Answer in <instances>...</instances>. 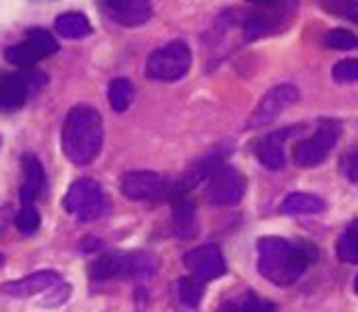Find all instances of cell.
Here are the masks:
<instances>
[{
  "instance_id": "obj_25",
  "label": "cell",
  "mask_w": 358,
  "mask_h": 312,
  "mask_svg": "<svg viewBox=\"0 0 358 312\" xmlns=\"http://www.w3.org/2000/svg\"><path fill=\"white\" fill-rule=\"evenodd\" d=\"M176 288H178V297H180V302L185 306L196 308L200 304V299H202V282L196 280L194 276L180 278L178 284H176Z\"/></svg>"
},
{
  "instance_id": "obj_20",
  "label": "cell",
  "mask_w": 358,
  "mask_h": 312,
  "mask_svg": "<svg viewBox=\"0 0 358 312\" xmlns=\"http://www.w3.org/2000/svg\"><path fill=\"white\" fill-rule=\"evenodd\" d=\"M133 98H135V89H133V82L129 78H115V80H111V85H109V102H111L113 111L124 113L126 109L131 107Z\"/></svg>"
},
{
  "instance_id": "obj_16",
  "label": "cell",
  "mask_w": 358,
  "mask_h": 312,
  "mask_svg": "<svg viewBox=\"0 0 358 312\" xmlns=\"http://www.w3.org/2000/svg\"><path fill=\"white\" fill-rule=\"evenodd\" d=\"M326 208L324 200L317 195H306V193H293L282 202V213L287 215H315L322 213Z\"/></svg>"
},
{
  "instance_id": "obj_10",
  "label": "cell",
  "mask_w": 358,
  "mask_h": 312,
  "mask_svg": "<svg viewBox=\"0 0 358 312\" xmlns=\"http://www.w3.org/2000/svg\"><path fill=\"white\" fill-rule=\"evenodd\" d=\"M182 260H185V267L192 272V276L200 280L202 284L226 274V260L220 252V247L213 243H206V245L192 249V252L185 254Z\"/></svg>"
},
{
  "instance_id": "obj_21",
  "label": "cell",
  "mask_w": 358,
  "mask_h": 312,
  "mask_svg": "<svg viewBox=\"0 0 358 312\" xmlns=\"http://www.w3.org/2000/svg\"><path fill=\"white\" fill-rule=\"evenodd\" d=\"M22 170H24V186L31 189L35 195H39L44 191L46 186V176H44V168H41V163L35 154H24L22 156Z\"/></svg>"
},
{
  "instance_id": "obj_5",
  "label": "cell",
  "mask_w": 358,
  "mask_h": 312,
  "mask_svg": "<svg viewBox=\"0 0 358 312\" xmlns=\"http://www.w3.org/2000/svg\"><path fill=\"white\" fill-rule=\"evenodd\" d=\"M63 208L80 221H92L100 217L104 211V193L100 184L90 178L76 180L63 198Z\"/></svg>"
},
{
  "instance_id": "obj_9",
  "label": "cell",
  "mask_w": 358,
  "mask_h": 312,
  "mask_svg": "<svg viewBox=\"0 0 358 312\" xmlns=\"http://www.w3.org/2000/svg\"><path fill=\"white\" fill-rule=\"evenodd\" d=\"M298 98H300L298 87H293V85L273 87L271 91L265 94V98L259 102V107L252 111L245 128H261L265 124L273 121L285 109H289L293 102H298Z\"/></svg>"
},
{
  "instance_id": "obj_1",
  "label": "cell",
  "mask_w": 358,
  "mask_h": 312,
  "mask_svg": "<svg viewBox=\"0 0 358 312\" xmlns=\"http://www.w3.org/2000/svg\"><path fill=\"white\" fill-rule=\"evenodd\" d=\"M313 260L315 249L308 243H293L282 237H263L259 241V272L271 284H293Z\"/></svg>"
},
{
  "instance_id": "obj_23",
  "label": "cell",
  "mask_w": 358,
  "mask_h": 312,
  "mask_svg": "<svg viewBox=\"0 0 358 312\" xmlns=\"http://www.w3.org/2000/svg\"><path fill=\"white\" fill-rule=\"evenodd\" d=\"M27 41L29 44L39 52V57L44 59V57H50L59 50V44H57V39L55 35H50L48 31L44 29H31L27 33Z\"/></svg>"
},
{
  "instance_id": "obj_32",
  "label": "cell",
  "mask_w": 358,
  "mask_h": 312,
  "mask_svg": "<svg viewBox=\"0 0 358 312\" xmlns=\"http://www.w3.org/2000/svg\"><path fill=\"white\" fill-rule=\"evenodd\" d=\"M356 293H358V276H356Z\"/></svg>"
},
{
  "instance_id": "obj_30",
  "label": "cell",
  "mask_w": 358,
  "mask_h": 312,
  "mask_svg": "<svg viewBox=\"0 0 358 312\" xmlns=\"http://www.w3.org/2000/svg\"><path fill=\"white\" fill-rule=\"evenodd\" d=\"M339 170L348 180L358 182V145H352V148L341 156Z\"/></svg>"
},
{
  "instance_id": "obj_2",
  "label": "cell",
  "mask_w": 358,
  "mask_h": 312,
  "mask_svg": "<svg viewBox=\"0 0 358 312\" xmlns=\"http://www.w3.org/2000/svg\"><path fill=\"white\" fill-rule=\"evenodd\" d=\"M102 117L96 109L87 107V104H80V107H74L66 115L61 145L66 156L74 165H90L102 148Z\"/></svg>"
},
{
  "instance_id": "obj_8",
  "label": "cell",
  "mask_w": 358,
  "mask_h": 312,
  "mask_svg": "<svg viewBox=\"0 0 358 312\" xmlns=\"http://www.w3.org/2000/svg\"><path fill=\"white\" fill-rule=\"evenodd\" d=\"M122 193L135 202L157 200L172 195V182L157 172H129L122 178Z\"/></svg>"
},
{
  "instance_id": "obj_29",
  "label": "cell",
  "mask_w": 358,
  "mask_h": 312,
  "mask_svg": "<svg viewBox=\"0 0 358 312\" xmlns=\"http://www.w3.org/2000/svg\"><path fill=\"white\" fill-rule=\"evenodd\" d=\"M336 82H358V59H343L332 68Z\"/></svg>"
},
{
  "instance_id": "obj_6",
  "label": "cell",
  "mask_w": 358,
  "mask_h": 312,
  "mask_svg": "<svg viewBox=\"0 0 358 312\" xmlns=\"http://www.w3.org/2000/svg\"><path fill=\"white\" fill-rule=\"evenodd\" d=\"M230 150H233L230 148V143H222V145H215V148H210L208 152H204L202 156H198L187 168L182 178L176 184H172V195H182L185 191L198 186L206 176L215 174L222 168V161L230 154Z\"/></svg>"
},
{
  "instance_id": "obj_3",
  "label": "cell",
  "mask_w": 358,
  "mask_h": 312,
  "mask_svg": "<svg viewBox=\"0 0 358 312\" xmlns=\"http://www.w3.org/2000/svg\"><path fill=\"white\" fill-rule=\"evenodd\" d=\"M341 135V124L334 119H326L320 124V128L315 131L310 137L300 139L293 145L291 158L298 168H315L326 161L330 150L336 145V139Z\"/></svg>"
},
{
  "instance_id": "obj_17",
  "label": "cell",
  "mask_w": 358,
  "mask_h": 312,
  "mask_svg": "<svg viewBox=\"0 0 358 312\" xmlns=\"http://www.w3.org/2000/svg\"><path fill=\"white\" fill-rule=\"evenodd\" d=\"M90 276L94 280H111L124 276V254H107L92 262Z\"/></svg>"
},
{
  "instance_id": "obj_13",
  "label": "cell",
  "mask_w": 358,
  "mask_h": 312,
  "mask_svg": "<svg viewBox=\"0 0 358 312\" xmlns=\"http://www.w3.org/2000/svg\"><path fill=\"white\" fill-rule=\"evenodd\" d=\"M59 284V274L55 272H37V274H31L22 280L17 282H7L0 286L5 295L9 297H31L35 293H41V290H48L50 286H57Z\"/></svg>"
},
{
  "instance_id": "obj_14",
  "label": "cell",
  "mask_w": 358,
  "mask_h": 312,
  "mask_svg": "<svg viewBox=\"0 0 358 312\" xmlns=\"http://www.w3.org/2000/svg\"><path fill=\"white\" fill-rule=\"evenodd\" d=\"M29 94V82L27 78L17 74L0 76V111H17L24 104Z\"/></svg>"
},
{
  "instance_id": "obj_26",
  "label": "cell",
  "mask_w": 358,
  "mask_h": 312,
  "mask_svg": "<svg viewBox=\"0 0 358 312\" xmlns=\"http://www.w3.org/2000/svg\"><path fill=\"white\" fill-rule=\"evenodd\" d=\"M320 5L326 11L348 17L354 24H358V0H320Z\"/></svg>"
},
{
  "instance_id": "obj_18",
  "label": "cell",
  "mask_w": 358,
  "mask_h": 312,
  "mask_svg": "<svg viewBox=\"0 0 358 312\" xmlns=\"http://www.w3.org/2000/svg\"><path fill=\"white\" fill-rule=\"evenodd\" d=\"M220 312H278V308L273 306L271 302L261 299L259 295H241L233 302H226Z\"/></svg>"
},
{
  "instance_id": "obj_11",
  "label": "cell",
  "mask_w": 358,
  "mask_h": 312,
  "mask_svg": "<svg viewBox=\"0 0 358 312\" xmlns=\"http://www.w3.org/2000/svg\"><path fill=\"white\" fill-rule=\"evenodd\" d=\"M104 11L122 27H141L150 20V0H102Z\"/></svg>"
},
{
  "instance_id": "obj_31",
  "label": "cell",
  "mask_w": 358,
  "mask_h": 312,
  "mask_svg": "<svg viewBox=\"0 0 358 312\" xmlns=\"http://www.w3.org/2000/svg\"><path fill=\"white\" fill-rule=\"evenodd\" d=\"M248 3H255V5H271V3H276V0H248Z\"/></svg>"
},
{
  "instance_id": "obj_19",
  "label": "cell",
  "mask_w": 358,
  "mask_h": 312,
  "mask_svg": "<svg viewBox=\"0 0 358 312\" xmlns=\"http://www.w3.org/2000/svg\"><path fill=\"white\" fill-rule=\"evenodd\" d=\"M174 230L180 237H192L196 232V211H194V204L180 198L174 204Z\"/></svg>"
},
{
  "instance_id": "obj_24",
  "label": "cell",
  "mask_w": 358,
  "mask_h": 312,
  "mask_svg": "<svg viewBox=\"0 0 358 312\" xmlns=\"http://www.w3.org/2000/svg\"><path fill=\"white\" fill-rule=\"evenodd\" d=\"M39 52L29 44V41H24V44H17V46H11L7 50V61L17 68H31L35 66L37 61H39Z\"/></svg>"
},
{
  "instance_id": "obj_15",
  "label": "cell",
  "mask_w": 358,
  "mask_h": 312,
  "mask_svg": "<svg viewBox=\"0 0 358 312\" xmlns=\"http://www.w3.org/2000/svg\"><path fill=\"white\" fill-rule=\"evenodd\" d=\"M55 29L59 35L68 37V39H80V37H87L92 33V24L90 20L78 13V11H68V13H61L55 22Z\"/></svg>"
},
{
  "instance_id": "obj_12",
  "label": "cell",
  "mask_w": 358,
  "mask_h": 312,
  "mask_svg": "<svg viewBox=\"0 0 358 312\" xmlns=\"http://www.w3.org/2000/svg\"><path fill=\"white\" fill-rule=\"evenodd\" d=\"M302 128L300 126H293V128H282L276 131L267 137H263L257 143V158L265 165L267 170H282L285 163H287V152H285V143L287 139L300 135Z\"/></svg>"
},
{
  "instance_id": "obj_28",
  "label": "cell",
  "mask_w": 358,
  "mask_h": 312,
  "mask_svg": "<svg viewBox=\"0 0 358 312\" xmlns=\"http://www.w3.org/2000/svg\"><path fill=\"white\" fill-rule=\"evenodd\" d=\"M39 223H41V217L37 213V208H33V204H27L15 217V225L22 235H33L39 228Z\"/></svg>"
},
{
  "instance_id": "obj_22",
  "label": "cell",
  "mask_w": 358,
  "mask_h": 312,
  "mask_svg": "<svg viewBox=\"0 0 358 312\" xmlns=\"http://www.w3.org/2000/svg\"><path fill=\"white\" fill-rule=\"evenodd\" d=\"M336 256L343 262L358 265V221H354L336 241Z\"/></svg>"
},
{
  "instance_id": "obj_33",
  "label": "cell",
  "mask_w": 358,
  "mask_h": 312,
  "mask_svg": "<svg viewBox=\"0 0 358 312\" xmlns=\"http://www.w3.org/2000/svg\"><path fill=\"white\" fill-rule=\"evenodd\" d=\"M3 262H5V260H3V256H0V267H3Z\"/></svg>"
},
{
  "instance_id": "obj_27",
  "label": "cell",
  "mask_w": 358,
  "mask_h": 312,
  "mask_svg": "<svg viewBox=\"0 0 358 312\" xmlns=\"http://www.w3.org/2000/svg\"><path fill=\"white\" fill-rule=\"evenodd\" d=\"M324 46L332 48V50H350V48H358V37L352 35L350 31H341L334 29L328 35H324Z\"/></svg>"
},
{
  "instance_id": "obj_7",
  "label": "cell",
  "mask_w": 358,
  "mask_h": 312,
  "mask_svg": "<svg viewBox=\"0 0 358 312\" xmlns=\"http://www.w3.org/2000/svg\"><path fill=\"white\" fill-rule=\"evenodd\" d=\"M245 191H248L245 176L237 168L224 165V168H220L213 174V180H210L208 202L215 204V206H233V204H239L243 200Z\"/></svg>"
},
{
  "instance_id": "obj_4",
  "label": "cell",
  "mask_w": 358,
  "mask_h": 312,
  "mask_svg": "<svg viewBox=\"0 0 358 312\" xmlns=\"http://www.w3.org/2000/svg\"><path fill=\"white\" fill-rule=\"evenodd\" d=\"M192 68V50L185 41H172L163 48H157L145 61V74L152 80H178Z\"/></svg>"
}]
</instances>
